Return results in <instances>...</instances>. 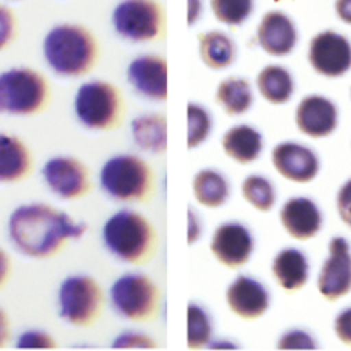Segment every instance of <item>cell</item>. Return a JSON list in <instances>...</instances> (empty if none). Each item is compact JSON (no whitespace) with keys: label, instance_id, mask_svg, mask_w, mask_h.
Returning <instances> with one entry per match:
<instances>
[{"label":"cell","instance_id":"1","mask_svg":"<svg viewBox=\"0 0 351 351\" xmlns=\"http://www.w3.org/2000/svg\"><path fill=\"white\" fill-rule=\"evenodd\" d=\"M88 226L64 210L47 204H26L9 217V238L19 253L29 258H50L74 239H81Z\"/></svg>","mask_w":351,"mask_h":351},{"label":"cell","instance_id":"2","mask_svg":"<svg viewBox=\"0 0 351 351\" xmlns=\"http://www.w3.org/2000/svg\"><path fill=\"white\" fill-rule=\"evenodd\" d=\"M43 59L57 76L76 80L95 69L100 47L95 33L76 23L53 26L43 38Z\"/></svg>","mask_w":351,"mask_h":351},{"label":"cell","instance_id":"3","mask_svg":"<svg viewBox=\"0 0 351 351\" xmlns=\"http://www.w3.org/2000/svg\"><path fill=\"white\" fill-rule=\"evenodd\" d=\"M102 243L114 258L128 265H143L154 258L157 231L140 212L123 208L104 222Z\"/></svg>","mask_w":351,"mask_h":351},{"label":"cell","instance_id":"4","mask_svg":"<svg viewBox=\"0 0 351 351\" xmlns=\"http://www.w3.org/2000/svg\"><path fill=\"white\" fill-rule=\"evenodd\" d=\"M104 193L121 204H145L155 191V174L145 158L133 154H117L104 162L99 172Z\"/></svg>","mask_w":351,"mask_h":351},{"label":"cell","instance_id":"5","mask_svg":"<svg viewBox=\"0 0 351 351\" xmlns=\"http://www.w3.org/2000/svg\"><path fill=\"white\" fill-rule=\"evenodd\" d=\"M74 116L90 131L109 133L124 119V97L116 84L104 80H88L74 93Z\"/></svg>","mask_w":351,"mask_h":351},{"label":"cell","instance_id":"6","mask_svg":"<svg viewBox=\"0 0 351 351\" xmlns=\"http://www.w3.org/2000/svg\"><path fill=\"white\" fill-rule=\"evenodd\" d=\"M49 99V83L38 71L14 67L0 74V112L33 116L45 109Z\"/></svg>","mask_w":351,"mask_h":351},{"label":"cell","instance_id":"7","mask_svg":"<svg viewBox=\"0 0 351 351\" xmlns=\"http://www.w3.org/2000/svg\"><path fill=\"white\" fill-rule=\"evenodd\" d=\"M114 313L128 322H150L160 306V289L152 278L141 272H126L109 289Z\"/></svg>","mask_w":351,"mask_h":351},{"label":"cell","instance_id":"8","mask_svg":"<svg viewBox=\"0 0 351 351\" xmlns=\"http://www.w3.org/2000/svg\"><path fill=\"white\" fill-rule=\"evenodd\" d=\"M59 317L73 327L95 326L104 308V291L99 281L88 274L67 276L57 291Z\"/></svg>","mask_w":351,"mask_h":351},{"label":"cell","instance_id":"9","mask_svg":"<svg viewBox=\"0 0 351 351\" xmlns=\"http://www.w3.org/2000/svg\"><path fill=\"white\" fill-rule=\"evenodd\" d=\"M110 21L119 38L133 43L162 40L167 28L165 11L157 0H121Z\"/></svg>","mask_w":351,"mask_h":351},{"label":"cell","instance_id":"10","mask_svg":"<svg viewBox=\"0 0 351 351\" xmlns=\"http://www.w3.org/2000/svg\"><path fill=\"white\" fill-rule=\"evenodd\" d=\"M42 178L47 188L64 202L81 200L92 190L88 167L71 155L50 157L42 167Z\"/></svg>","mask_w":351,"mask_h":351},{"label":"cell","instance_id":"11","mask_svg":"<svg viewBox=\"0 0 351 351\" xmlns=\"http://www.w3.org/2000/svg\"><path fill=\"white\" fill-rule=\"evenodd\" d=\"M310 67L324 77H341L351 69V43L334 29H324L312 36L306 52Z\"/></svg>","mask_w":351,"mask_h":351},{"label":"cell","instance_id":"12","mask_svg":"<svg viewBox=\"0 0 351 351\" xmlns=\"http://www.w3.org/2000/svg\"><path fill=\"white\" fill-rule=\"evenodd\" d=\"M255 252V238L246 224L238 221H228L214 229L210 238V253L222 267H245Z\"/></svg>","mask_w":351,"mask_h":351},{"label":"cell","instance_id":"13","mask_svg":"<svg viewBox=\"0 0 351 351\" xmlns=\"http://www.w3.org/2000/svg\"><path fill=\"white\" fill-rule=\"evenodd\" d=\"M317 289L327 302H337L351 291V246L343 236L329 241V255L320 267Z\"/></svg>","mask_w":351,"mask_h":351},{"label":"cell","instance_id":"14","mask_svg":"<svg viewBox=\"0 0 351 351\" xmlns=\"http://www.w3.org/2000/svg\"><path fill=\"white\" fill-rule=\"evenodd\" d=\"M167 59L157 53L134 57L126 69V80L134 92L152 102H165L169 97Z\"/></svg>","mask_w":351,"mask_h":351},{"label":"cell","instance_id":"15","mask_svg":"<svg viewBox=\"0 0 351 351\" xmlns=\"http://www.w3.org/2000/svg\"><path fill=\"white\" fill-rule=\"evenodd\" d=\"M272 167L289 183H312L320 172V158L313 148L298 141H281L272 148Z\"/></svg>","mask_w":351,"mask_h":351},{"label":"cell","instance_id":"16","mask_svg":"<svg viewBox=\"0 0 351 351\" xmlns=\"http://www.w3.org/2000/svg\"><path fill=\"white\" fill-rule=\"evenodd\" d=\"M226 305L241 320H256L271 308V293L262 281L241 274L226 288Z\"/></svg>","mask_w":351,"mask_h":351},{"label":"cell","instance_id":"17","mask_svg":"<svg viewBox=\"0 0 351 351\" xmlns=\"http://www.w3.org/2000/svg\"><path fill=\"white\" fill-rule=\"evenodd\" d=\"M295 124L305 136L320 140L337 130L339 110L330 99L324 95H306L295 109Z\"/></svg>","mask_w":351,"mask_h":351},{"label":"cell","instance_id":"18","mask_svg":"<svg viewBox=\"0 0 351 351\" xmlns=\"http://www.w3.org/2000/svg\"><path fill=\"white\" fill-rule=\"evenodd\" d=\"M300 33L295 21L282 11H269L256 26V43L267 56L286 57L295 52Z\"/></svg>","mask_w":351,"mask_h":351},{"label":"cell","instance_id":"19","mask_svg":"<svg viewBox=\"0 0 351 351\" xmlns=\"http://www.w3.org/2000/svg\"><path fill=\"white\" fill-rule=\"evenodd\" d=\"M279 222L291 239L310 241L322 229L324 215L312 198L291 197L279 208Z\"/></svg>","mask_w":351,"mask_h":351},{"label":"cell","instance_id":"20","mask_svg":"<svg viewBox=\"0 0 351 351\" xmlns=\"http://www.w3.org/2000/svg\"><path fill=\"white\" fill-rule=\"evenodd\" d=\"M271 272L278 286L285 291H300L310 279L308 256L298 248H282L276 253L271 263Z\"/></svg>","mask_w":351,"mask_h":351},{"label":"cell","instance_id":"21","mask_svg":"<svg viewBox=\"0 0 351 351\" xmlns=\"http://www.w3.org/2000/svg\"><path fill=\"white\" fill-rule=\"evenodd\" d=\"M222 152L226 157L239 165H248L258 160L263 154V134L252 124H236L222 134Z\"/></svg>","mask_w":351,"mask_h":351},{"label":"cell","instance_id":"22","mask_svg":"<svg viewBox=\"0 0 351 351\" xmlns=\"http://www.w3.org/2000/svg\"><path fill=\"white\" fill-rule=\"evenodd\" d=\"M32 164V154L18 136L0 133V183L25 180Z\"/></svg>","mask_w":351,"mask_h":351},{"label":"cell","instance_id":"23","mask_svg":"<svg viewBox=\"0 0 351 351\" xmlns=\"http://www.w3.org/2000/svg\"><path fill=\"white\" fill-rule=\"evenodd\" d=\"M195 200L205 208H221L229 202L232 193L228 176L219 169H202L193 176L191 183Z\"/></svg>","mask_w":351,"mask_h":351},{"label":"cell","instance_id":"24","mask_svg":"<svg viewBox=\"0 0 351 351\" xmlns=\"http://www.w3.org/2000/svg\"><path fill=\"white\" fill-rule=\"evenodd\" d=\"M256 90L271 106H285L295 95V77L285 66L269 64L256 74Z\"/></svg>","mask_w":351,"mask_h":351},{"label":"cell","instance_id":"25","mask_svg":"<svg viewBox=\"0 0 351 351\" xmlns=\"http://www.w3.org/2000/svg\"><path fill=\"white\" fill-rule=\"evenodd\" d=\"M198 56L208 69L222 71L234 64L238 47L228 33L210 29L198 35Z\"/></svg>","mask_w":351,"mask_h":351},{"label":"cell","instance_id":"26","mask_svg":"<svg viewBox=\"0 0 351 351\" xmlns=\"http://www.w3.org/2000/svg\"><path fill=\"white\" fill-rule=\"evenodd\" d=\"M131 136L140 150L160 155L167 150V119L157 112L141 114L131 121Z\"/></svg>","mask_w":351,"mask_h":351},{"label":"cell","instance_id":"27","mask_svg":"<svg viewBox=\"0 0 351 351\" xmlns=\"http://www.w3.org/2000/svg\"><path fill=\"white\" fill-rule=\"evenodd\" d=\"M253 88L248 80L238 76L226 77L215 90V102L231 117L245 116L253 106Z\"/></svg>","mask_w":351,"mask_h":351},{"label":"cell","instance_id":"28","mask_svg":"<svg viewBox=\"0 0 351 351\" xmlns=\"http://www.w3.org/2000/svg\"><path fill=\"white\" fill-rule=\"evenodd\" d=\"M241 197L258 212H271L278 200L274 183L262 174H250L241 181Z\"/></svg>","mask_w":351,"mask_h":351},{"label":"cell","instance_id":"29","mask_svg":"<svg viewBox=\"0 0 351 351\" xmlns=\"http://www.w3.org/2000/svg\"><path fill=\"white\" fill-rule=\"evenodd\" d=\"M214 339V320L200 303L188 305V348L204 350Z\"/></svg>","mask_w":351,"mask_h":351},{"label":"cell","instance_id":"30","mask_svg":"<svg viewBox=\"0 0 351 351\" xmlns=\"http://www.w3.org/2000/svg\"><path fill=\"white\" fill-rule=\"evenodd\" d=\"M210 9L219 23L239 28L252 18L255 0H210Z\"/></svg>","mask_w":351,"mask_h":351},{"label":"cell","instance_id":"31","mask_svg":"<svg viewBox=\"0 0 351 351\" xmlns=\"http://www.w3.org/2000/svg\"><path fill=\"white\" fill-rule=\"evenodd\" d=\"M188 148L202 147L205 141L210 138L212 130H214V119L208 112L207 107L200 106L197 102L188 104Z\"/></svg>","mask_w":351,"mask_h":351},{"label":"cell","instance_id":"32","mask_svg":"<svg viewBox=\"0 0 351 351\" xmlns=\"http://www.w3.org/2000/svg\"><path fill=\"white\" fill-rule=\"evenodd\" d=\"M276 346H278V350H315V348H319V343L308 330L289 329L281 334Z\"/></svg>","mask_w":351,"mask_h":351},{"label":"cell","instance_id":"33","mask_svg":"<svg viewBox=\"0 0 351 351\" xmlns=\"http://www.w3.org/2000/svg\"><path fill=\"white\" fill-rule=\"evenodd\" d=\"M18 348H28V350H35V348H42V350H52L57 346L56 339H53L52 334L45 332L42 329H29L26 332H23L18 337Z\"/></svg>","mask_w":351,"mask_h":351},{"label":"cell","instance_id":"34","mask_svg":"<svg viewBox=\"0 0 351 351\" xmlns=\"http://www.w3.org/2000/svg\"><path fill=\"white\" fill-rule=\"evenodd\" d=\"M112 348H138V350H148V348H157L154 337L140 330H126L119 334L114 339Z\"/></svg>","mask_w":351,"mask_h":351},{"label":"cell","instance_id":"35","mask_svg":"<svg viewBox=\"0 0 351 351\" xmlns=\"http://www.w3.org/2000/svg\"><path fill=\"white\" fill-rule=\"evenodd\" d=\"M16 19L9 8L0 4V50H4L14 40Z\"/></svg>","mask_w":351,"mask_h":351},{"label":"cell","instance_id":"36","mask_svg":"<svg viewBox=\"0 0 351 351\" xmlns=\"http://www.w3.org/2000/svg\"><path fill=\"white\" fill-rule=\"evenodd\" d=\"M336 208L341 221L351 229V180H348L337 191Z\"/></svg>","mask_w":351,"mask_h":351},{"label":"cell","instance_id":"37","mask_svg":"<svg viewBox=\"0 0 351 351\" xmlns=\"http://www.w3.org/2000/svg\"><path fill=\"white\" fill-rule=\"evenodd\" d=\"M334 332L341 343L351 346V306L341 310L334 319Z\"/></svg>","mask_w":351,"mask_h":351},{"label":"cell","instance_id":"38","mask_svg":"<svg viewBox=\"0 0 351 351\" xmlns=\"http://www.w3.org/2000/svg\"><path fill=\"white\" fill-rule=\"evenodd\" d=\"M204 232V222L193 207L188 208V245L193 246L200 241Z\"/></svg>","mask_w":351,"mask_h":351},{"label":"cell","instance_id":"39","mask_svg":"<svg viewBox=\"0 0 351 351\" xmlns=\"http://www.w3.org/2000/svg\"><path fill=\"white\" fill-rule=\"evenodd\" d=\"M204 14V0H188V26H195Z\"/></svg>","mask_w":351,"mask_h":351},{"label":"cell","instance_id":"40","mask_svg":"<svg viewBox=\"0 0 351 351\" xmlns=\"http://www.w3.org/2000/svg\"><path fill=\"white\" fill-rule=\"evenodd\" d=\"M334 11L344 25H351V0H336Z\"/></svg>","mask_w":351,"mask_h":351},{"label":"cell","instance_id":"41","mask_svg":"<svg viewBox=\"0 0 351 351\" xmlns=\"http://www.w3.org/2000/svg\"><path fill=\"white\" fill-rule=\"evenodd\" d=\"M9 274H11V260H9L8 253L0 248V286L8 281Z\"/></svg>","mask_w":351,"mask_h":351},{"label":"cell","instance_id":"42","mask_svg":"<svg viewBox=\"0 0 351 351\" xmlns=\"http://www.w3.org/2000/svg\"><path fill=\"white\" fill-rule=\"evenodd\" d=\"M239 344L232 343V341L224 339V337H219V339H212L210 344H208V350H238Z\"/></svg>","mask_w":351,"mask_h":351},{"label":"cell","instance_id":"43","mask_svg":"<svg viewBox=\"0 0 351 351\" xmlns=\"http://www.w3.org/2000/svg\"><path fill=\"white\" fill-rule=\"evenodd\" d=\"M9 339V319L5 312L0 308V348L4 346Z\"/></svg>","mask_w":351,"mask_h":351}]
</instances>
